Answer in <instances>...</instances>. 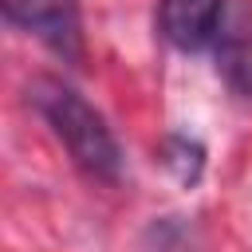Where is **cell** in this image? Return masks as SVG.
<instances>
[{
    "instance_id": "cell-2",
    "label": "cell",
    "mask_w": 252,
    "mask_h": 252,
    "mask_svg": "<svg viewBox=\"0 0 252 252\" xmlns=\"http://www.w3.org/2000/svg\"><path fill=\"white\" fill-rule=\"evenodd\" d=\"M8 24L35 35L67 63H83V12L79 0H4Z\"/></svg>"
},
{
    "instance_id": "cell-4",
    "label": "cell",
    "mask_w": 252,
    "mask_h": 252,
    "mask_svg": "<svg viewBox=\"0 0 252 252\" xmlns=\"http://www.w3.org/2000/svg\"><path fill=\"white\" fill-rule=\"evenodd\" d=\"M213 47H217V71L224 75V83L240 98H252V12L244 4L224 12V24Z\"/></svg>"
},
{
    "instance_id": "cell-1",
    "label": "cell",
    "mask_w": 252,
    "mask_h": 252,
    "mask_svg": "<svg viewBox=\"0 0 252 252\" xmlns=\"http://www.w3.org/2000/svg\"><path fill=\"white\" fill-rule=\"evenodd\" d=\"M28 102L35 106V114L51 126V134L63 142V150L71 154V161L94 177L114 185L122 177V150L118 138L110 134L106 118L63 79L55 75H39L28 83Z\"/></svg>"
},
{
    "instance_id": "cell-5",
    "label": "cell",
    "mask_w": 252,
    "mask_h": 252,
    "mask_svg": "<svg viewBox=\"0 0 252 252\" xmlns=\"http://www.w3.org/2000/svg\"><path fill=\"white\" fill-rule=\"evenodd\" d=\"M161 161L173 169V177H177L181 185H193V181L201 177V165H205V150H201L197 142H189V138L173 134V138H165V146H161Z\"/></svg>"
},
{
    "instance_id": "cell-3",
    "label": "cell",
    "mask_w": 252,
    "mask_h": 252,
    "mask_svg": "<svg viewBox=\"0 0 252 252\" xmlns=\"http://www.w3.org/2000/svg\"><path fill=\"white\" fill-rule=\"evenodd\" d=\"M224 12V0H161L158 28L177 51H205L217 43Z\"/></svg>"
}]
</instances>
